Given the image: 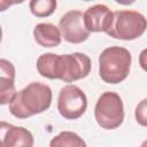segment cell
Masks as SVG:
<instances>
[{
  "mask_svg": "<svg viewBox=\"0 0 147 147\" xmlns=\"http://www.w3.org/2000/svg\"><path fill=\"white\" fill-rule=\"evenodd\" d=\"M33 37L41 47H56L61 44L62 33L57 26L52 23H39L33 29Z\"/></svg>",
  "mask_w": 147,
  "mask_h": 147,
  "instance_id": "cell-11",
  "label": "cell"
},
{
  "mask_svg": "<svg viewBox=\"0 0 147 147\" xmlns=\"http://www.w3.org/2000/svg\"><path fill=\"white\" fill-rule=\"evenodd\" d=\"M49 147H87L86 142L80 138L77 133L71 131H63L54 137L51 142Z\"/></svg>",
  "mask_w": 147,
  "mask_h": 147,
  "instance_id": "cell-12",
  "label": "cell"
},
{
  "mask_svg": "<svg viewBox=\"0 0 147 147\" xmlns=\"http://www.w3.org/2000/svg\"><path fill=\"white\" fill-rule=\"evenodd\" d=\"M52 103V90L48 85L33 82L15 93L9 102V111L17 118H28L41 114Z\"/></svg>",
  "mask_w": 147,
  "mask_h": 147,
  "instance_id": "cell-2",
  "label": "cell"
},
{
  "mask_svg": "<svg viewBox=\"0 0 147 147\" xmlns=\"http://www.w3.org/2000/svg\"><path fill=\"white\" fill-rule=\"evenodd\" d=\"M139 64L145 71H147V48H145L140 52V54H139Z\"/></svg>",
  "mask_w": 147,
  "mask_h": 147,
  "instance_id": "cell-15",
  "label": "cell"
},
{
  "mask_svg": "<svg viewBox=\"0 0 147 147\" xmlns=\"http://www.w3.org/2000/svg\"><path fill=\"white\" fill-rule=\"evenodd\" d=\"M91 65V59L78 52L63 55L46 53L37 60V70L42 77L61 79L64 83H72L87 77Z\"/></svg>",
  "mask_w": 147,
  "mask_h": 147,
  "instance_id": "cell-1",
  "label": "cell"
},
{
  "mask_svg": "<svg viewBox=\"0 0 147 147\" xmlns=\"http://www.w3.org/2000/svg\"><path fill=\"white\" fill-rule=\"evenodd\" d=\"M140 147H147V139H146V140L140 145Z\"/></svg>",
  "mask_w": 147,
  "mask_h": 147,
  "instance_id": "cell-16",
  "label": "cell"
},
{
  "mask_svg": "<svg viewBox=\"0 0 147 147\" xmlns=\"http://www.w3.org/2000/svg\"><path fill=\"white\" fill-rule=\"evenodd\" d=\"M31 13L37 17H47L52 15L56 8L55 0H32L29 2Z\"/></svg>",
  "mask_w": 147,
  "mask_h": 147,
  "instance_id": "cell-13",
  "label": "cell"
},
{
  "mask_svg": "<svg viewBox=\"0 0 147 147\" xmlns=\"http://www.w3.org/2000/svg\"><path fill=\"white\" fill-rule=\"evenodd\" d=\"M0 103L7 105L15 95V68L6 59L0 60Z\"/></svg>",
  "mask_w": 147,
  "mask_h": 147,
  "instance_id": "cell-10",
  "label": "cell"
},
{
  "mask_svg": "<svg viewBox=\"0 0 147 147\" xmlns=\"http://www.w3.org/2000/svg\"><path fill=\"white\" fill-rule=\"evenodd\" d=\"M131 53L121 46H110L99 55V75L105 83L118 84L123 82L131 65Z\"/></svg>",
  "mask_w": 147,
  "mask_h": 147,
  "instance_id": "cell-3",
  "label": "cell"
},
{
  "mask_svg": "<svg viewBox=\"0 0 147 147\" xmlns=\"http://www.w3.org/2000/svg\"><path fill=\"white\" fill-rule=\"evenodd\" d=\"M114 18V13L102 3L94 5L84 13V24L90 32H108Z\"/></svg>",
  "mask_w": 147,
  "mask_h": 147,
  "instance_id": "cell-8",
  "label": "cell"
},
{
  "mask_svg": "<svg viewBox=\"0 0 147 147\" xmlns=\"http://www.w3.org/2000/svg\"><path fill=\"white\" fill-rule=\"evenodd\" d=\"M136 121L142 126H147V99L141 100L134 110Z\"/></svg>",
  "mask_w": 147,
  "mask_h": 147,
  "instance_id": "cell-14",
  "label": "cell"
},
{
  "mask_svg": "<svg viewBox=\"0 0 147 147\" xmlns=\"http://www.w3.org/2000/svg\"><path fill=\"white\" fill-rule=\"evenodd\" d=\"M87 108L85 93L76 85H65L61 88L57 98V110L65 119L79 118Z\"/></svg>",
  "mask_w": 147,
  "mask_h": 147,
  "instance_id": "cell-6",
  "label": "cell"
},
{
  "mask_svg": "<svg viewBox=\"0 0 147 147\" xmlns=\"http://www.w3.org/2000/svg\"><path fill=\"white\" fill-rule=\"evenodd\" d=\"M147 29L146 17L134 10L114 11V18L108 36L121 40H133L139 38Z\"/></svg>",
  "mask_w": 147,
  "mask_h": 147,
  "instance_id": "cell-4",
  "label": "cell"
},
{
  "mask_svg": "<svg viewBox=\"0 0 147 147\" xmlns=\"http://www.w3.org/2000/svg\"><path fill=\"white\" fill-rule=\"evenodd\" d=\"M59 29L65 41L80 44L90 37V31L84 24V14L80 10L67 11L59 22Z\"/></svg>",
  "mask_w": 147,
  "mask_h": 147,
  "instance_id": "cell-7",
  "label": "cell"
},
{
  "mask_svg": "<svg viewBox=\"0 0 147 147\" xmlns=\"http://www.w3.org/2000/svg\"><path fill=\"white\" fill-rule=\"evenodd\" d=\"M94 117L102 129H117L124 119V106L121 96L115 92L102 93L95 103Z\"/></svg>",
  "mask_w": 147,
  "mask_h": 147,
  "instance_id": "cell-5",
  "label": "cell"
},
{
  "mask_svg": "<svg viewBox=\"0 0 147 147\" xmlns=\"http://www.w3.org/2000/svg\"><path fill=\"white\" fill-rule=\"evenodd\" d=\"M0 132L1 147H33V136L25 127L15 126L2 121Z\"/></svg>",
  "mask_w": 147,
  "mask_h": 147,
  "instance_id": "cell-9",
  "label": "cell"
}]
</instances>
